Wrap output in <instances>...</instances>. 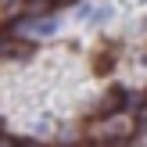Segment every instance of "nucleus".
Segmentation results:
<instances>
[{"mask_svg": "<svg viewBox=\"0 0 147 147\" xmlns=\"http://www.w3.org/2000/svg\"><path fill=\"white\" fill-rule=\"evenodd\" d=\"M54 4H57V7H68V4H76V0H54Z\"/></svg>", "mask_w": 147, "mask_h": 147, "instance_id": "2", "label": "nucleus"}, {"mask_svg": "<svg viewBox=\"0 0 147 147\" xmlns=\"http://www.w3.org/2000/svg\"><path fill=\"white\" fill-rule=\"evenodd\" d=\"M18 29H29V32H40V36H50V32H57V18H43V22H22Z\"/></svg>", "mask_w": 147, "mask_h": 147, "instance_id": "1", "label": "nucleus"}]
</instances>
